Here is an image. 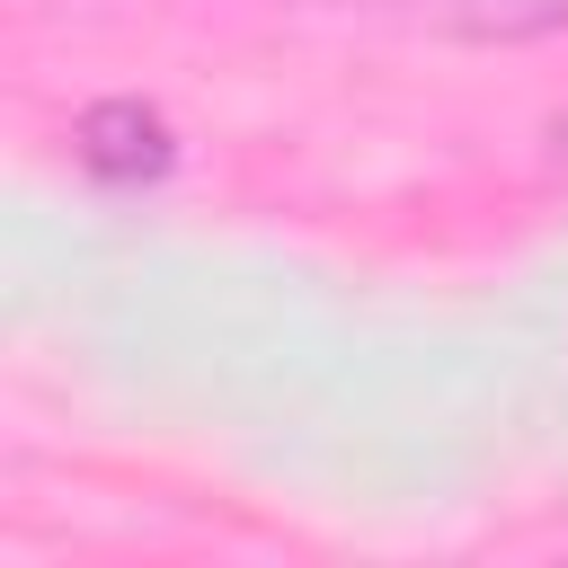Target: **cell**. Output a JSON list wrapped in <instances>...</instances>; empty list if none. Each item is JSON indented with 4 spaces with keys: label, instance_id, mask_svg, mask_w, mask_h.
Wrapping results in <instances>:
<instances>
[{
    "label": "cell",
    "instance_id": "obj_1",
    "mask_svg": "<svg viewBox=\"0 0 568 568\" xmlns=\"http://www.w3.org/2000/svg\"><path fill=\"white\" fill-rule=\"evenodd\" d=\"M80 160L98 178H160L169 169V124L133 98H106V106L80 115Z\"/></svg>",
    "mask_w": 568,
    "mask_h": 568
},
{
    "label": "cell",
    "instance_id": "obj_2",
    "mask_svg": "<svg viewBox=\"0 0 568 568\" xmlns=\"http://www.w3.org/2000/svg\"><path fill=\"white\" fill-rule=\"evenodd\" d=\"M435 27H462V36H550L568 27V0H417Z\"/></svg>",
    "mask_w": 568,
    "mask_h": 568
},
{
    "label": "cell",
    "instance_id": "obj_3",
    "mask_svg": "<svg viewBox=\"0 0 568 568\" xmlns=\"http://www.w3.org/2000/svg\"><path fill=\"white\" fill-rule=\"evenodd\" d=\"M559 142H568V133H559Z\"/></svg>",
    "mask_w": 568,
    "mask_h": 568
}]
</instances>
